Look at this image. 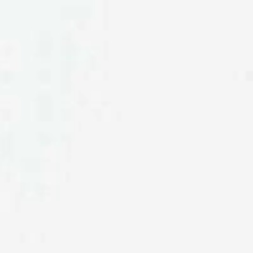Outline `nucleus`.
Listing matches in <instances>:
<instances>
[]
</instances>
